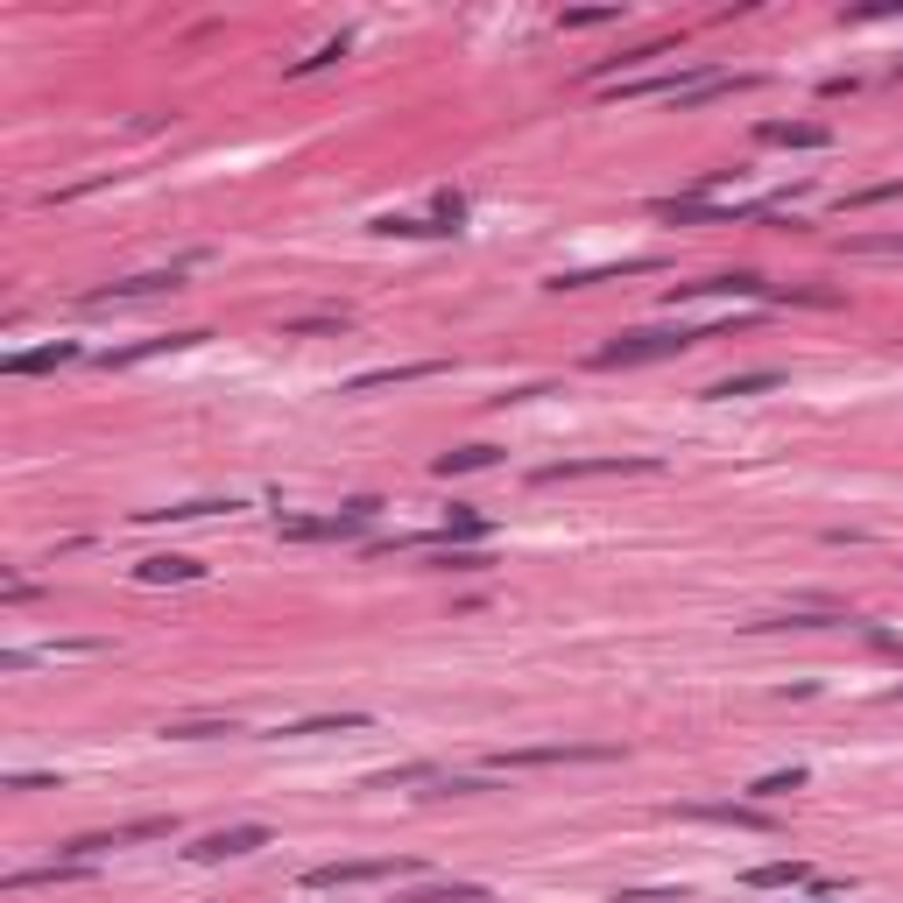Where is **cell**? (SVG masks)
Wrapping results in <instances>:
<instances>
[{
  "mask_svg": "<svg viewBox=\"0 0 903 903\" xmlns=\"http://www.w3.org/2000/svg\"><path fill=\"white\" fill-rule=\"evenodd\" d=\"M720 332L727 325H699V332H622L593 353V368H643V360H670V353H685L699 339H720Z\"/></svg>",
  "mask_w": 903,
  "mask_h": 903,
  "instance_id": "6da1fadb",
  "label": "cell"
},
{
  "mask_svg": "<svg viewBox=\"0 0 903 903\" xmlns=\"http://www.w3.org/2000/svg\"><path fill=\"white\" fill-rule=\"evenodd\" d=\"M374 509L381 502H346L339 515H283L276 536L283 544H318V536H353V530H368L374 523Z\"/></svg>",
  "mask_w": 903,
  "mask_h": 903,
  "instance_id": "7a4b0ae2",
  "label": "cell"
},
{
  "mask_svg": "<svg viewBox=\"0 0 903 903\" xmlns=\"http://www.w3.org/2000/svg\"><path fill=\"white\" fill-rule=\"evenodd\" d=\"M622 748H601V741H544V748H502L488 756V770H544V762H614Z\"/></svg>",
  "mask_w": 903,
  "mask_h": 903,
  "instance_id": "3957f363",
  "label": "cell"
},
{
  "mask_svg": "<svg viewBox=\"0 0 903 903\" xmlns=\"http://www.w3.org/2000/svg\"><path fill=\"white\" fill-rule=\"evenodd\" d=\"M184 268H191V261L148 268V276H127V283H100V290H85V311H100V304H134V297H163V290H184Z\"/></svg>",
  "mask_w": 903,
  "mask_h": 903,
  "instance_id": "277c9868",
  "label": "cell"
},
{
  "mask_svg": "<svg viewBox=\"0 0 903 903\" xmlns=\"http://www.w3.org/2000/svg\"><path fill=\"white\" fill-rule=\"evenodd\" d=\"M410 875V861H325V869L304 875V890H360V882H389Z\"/></svg>",
  "mask_w": 903,
  "mask_h": 903,
  "instance_id": "5b68a950",
  "label": "cell"
},
{
  "mask_svg": "<svg viewBox=\"0 0 903 903\" xmlns=\"http://www.w3.org/2000/svg\"><path fill=\"white\" fill-rule=\"evenodd\" d=\"M607 473H657V459H558V466H536V480H607Z\"/></svg>",
  "mask_w": 903,
  "mask_h": 903,
  "instance_id": "8992f818",
  "label": "cell"
},
{
  "mask_svg": "<svg viewBox=\"0 0 903 903\" xmlns=\"http://www.w3.org/2000/svg\"><path fill=\"white\" fill-rule=\"evenodd\" d=\"M255 848H268V825H226V833H205L198 848H191V861H240Z\"/></svg>",
  "mask_w": 903,
  "mask_h": 903,
  "instance_id": "52a82bcc",
  "label": "cell"
},
{
  "mask_svg": "<svg viewBox=\"0 0 903 903\" xmlns=\"http://www.w3.org/2000/svg\"><path fill=\"white\" fill-rule=\"evenodd\" d=\"M71 360H79V346L50 339V346H29V353H8L0 368H8V374H57V368H71Z\"/></svg>",
  "mask_w": 903,
  "mask_h": 903,
  "instance_id": "ba28073f",
  "label": "cell"
},
{
  "mask_svg": "<svg viewBox=\"0 0 903 903\" xmlns=\"http://www.w3.org/2000/svg\"><path fill=\"white\" fill-rule=\"evenodd\" d=\"M678 297H770L762 276H706V283H670V304Z\"/></svg>",
  "mask_w": 903,
  "mask_h": 903,
  "instance_id": "9c48e42d",
  "label": "cell"
},
{
  "mask_svg": "<svg viewBox=\"0 0 903 903\" xmlns=\"http://www.w3.org/2000/svg\"><path fill=\"white\" fill-rule=\"evenodd\" d=\"M438 374V360H410V368H374V374H353L346 381V396H381V389H396V381H431Z\"/></svg>",
  "mask_w": 903,
  "mask_h": 903,
  "instance_id": "30bf717a",
  "label": "cell"
},
{
  "mask_svg": "<svg viewBox=\"0 0 903 903\" xmlns=\"http://www.w3.org/2000/svg\"><path fill=\"white\" fill-rule=\"evenodd\" d=\"M134 579H142V586H198L205 565L198 558H142V565H134Z\"/></svg>",
  "mask_w": 903,
  "mask_h": 903,
  "instance_id": "8fae6325",
  "label": "cell"
},
{
  "mask_svg": "<svg viewBox=\"0 0 903 903\" xmlns=\"http://www.w3.org/2000/svg\"><path fill=\"white\" fill-rule=\"evenodd\" d=\"M756 134H762V142H777V148H825V142H833L819 121H762Z\"/></svg>",
  "mask_w": 903,
  "mask_h": 903,
  "instance_id": "7c38bea8",
  "label": "cell"
},
{
  "mask_svg": "<svg viewBox=\"0 0 903 903\" xmlns=\"http://www.w3.org/2000/svg\"><path fill=\"white\" fill-rule=\"evenodd\" d=\"M205 332H170V339H134V346H113V353H100V368H134V360H148V353H170V346H198Z\"/></svg>",
  "mask_w": 903,
  "mask_h": 903,
  "instance_id": "4fadbf2b",
  "label": "cell"
},
{
  "mask_svg": "<svg viewBox=\"0 0 903 903\" xmlns=\"http://www.w3.org/2000/svg\"><path fill=\"white\" fill-rule=\"evenodd\" d=\"M748 890H812V869L804 861H762V869H748Z\"/></svg>",
  "mask_w": 903,
  "mask_h": 903,
  "instance_id": "5bb4252c",
  "label": "cell"
},
{
  "mask_svg": "<svg viewBox=\"0 0 903 903\" xmlns=\"http://www.w3.org/2000/svg\"><path fill=\"white\" fill-rule=\"evenodd\" d=\"M79 875H92V861L64 854V861H50V869H14V875H8V890H35V882H79Z\"/></svg>",
  "mask_w": 903,
  "mask_h": 903,
  "instance_id": "9a60e30c",
  "label": "cell"
},
{
  "mask_svg": "<svg viewBox=\"0 0 903 903\" xmlns=\"http://www.w3.org/2000/svg\"><path fill=\"white\" fill-rule=\"evenodd\" d=\"M402 903H488L480 882H424V890H410Z\"/></svg>",
  "mask_w": 903,
  "mask_h": 903,
  "instance_id": "2e32d148",
  "label": "cell"
},
{
  "mask_svg": "<svg viewBox=\"0 0 903 903\" xmlns=\"http://www.w3.org/2000/svg\"><path fill=\"white\" fill-rule=\"evenodd\" d=\"M353 727H368V714H311V720H290L283 735H353Z\"/></svg>",
  "mask_w": 903,
  "mask_h": 903,
  "instance_id": "e0dca14e",
  "label": "cell"
},
{
  "mask_svg": "<svg viewBox=\"0 0 903 903\" xmlns=\"http://www.w3.org/2000/svg\"><path fill=\"white\" fill-rule=\"evenodd\" d=\"M762 389H777V368H756V374H727V381H714V389H706V396L735 402V396H762Z\"/></svg>",
  "mask_w": 903,
  "mask_h": 903,
  "instance_id": "ac0fdd59",
  "label": "cell"
},
{
  "mask_svg": "<svg viewBox=\"0 0 903 903\" xmlns=\"http://www.w3.org/2000/svg\"><path fill=\"white\" fill-rule=\"evenodd\" d=\"M480 466H494V445H459V452H445L438 459V480H452V473H480Z\"/></svg>",
  "mask_w": 903,
  "mask_h": 903,
  "instance_id": "d6986e66",
  "label": "cell"
},
{
  "mask_svg": "<svg viewBox=\"0 0 903 903\" xmlns=\"http://www.w3.org/2000/svg\"><path fill=\"white\" fill-rule=\"evenodd\" d=\"M163 735H170V741H213V735H240V727H234V720H170Z\"/></svg>",
  "mask_w": 903,
  "mask_h": 903,
  "instance_id": "ffe728a7",
  "label": "cell"
},
{
  "mask_svg": "<svg viewBox=\"0 0 903 903\" xmlns=\"http://www.w3.org/2000/svg\"><path fill=\"white\" fill-rule=\"evenodd\" d=\"M685 819H735V825H762L756 804H685Z\"/></svg>",
  "mask_w": 903,
  "mask_h": 903,
  "instance_id": "44dd1931",
  "label": "cell"
},
{
  "mask_svg": "<svg viewBox=\"0 0 903 903\" xmlns=\"http://www.w3.org/2000/svg\"><path fill=\"white\" fill-rule=\"evenodd\" d=\"M339 57H346V35H332V43H318L311 57H297V64H290V79H311V71H325V64H339Z\"/></svg>",
  "mask_w": 903,
  "mask_h": 903,
  "instance_id": "7402d4cb",
  "label": "cell"
},
{
  "mask_svg": "<svg viewBox=\"0 0 903 903\" xmlns=\"http://www.w3.org/2000/svg\"><path fill=\"white\" fill-rule=\"evenodd\" d=\"M346 332V318H290L283 325V339H339Z\"/></svg>",
  "mask_w": 903,
  "mask_h": 903,
  "instance_id": "603a6c76",
  "label": "cell"
},
{
  "mask_svg": "<svg viewBox=\"0 0 903 903\" xmlns=\"http://www.w3.org/2000/svg\"><path fill=\"white\" fill-rule=\"evenodd\" d=\"M798 783H804V770H770V777L748 783V798H783V791H798Z\"/></svg>",
  "mask_w": 903,
  "mask_h": 903,
  "instance_id": "cb8c5ba5",
  "label": "cell"
},
{
  "mask_svg": "<svg viewBox=\"0 0 903 903\" xmlns=\"http://www.w3.org/2000/svg\"><path fill=\"white\" fill-rule=\"evenodd\" d=\"M848 247H854V255H903V234H861Z\"/></svg>",
  "mask_w": 903,
  "mask_h": 903,
  "instance_id": "d4e9b609",
  "label": "cell"
},
{
  "mask_svg": "<svg viewBox=\"0 0 903 903\" xmlns=\"http://www.w3.org/2000/svg\"><path fill=\"white\" fill-rule=\"evenodd\" d=\"M622 8H579V14H565V29H601V22H614Z\"/></svg>",
  "mask_w": 903,
  "mask_h": 903,
  "instance_id": "484cf974",
  "label": "cell"
},
{
  "mask_svg": "<svg viewBox=\"0 0 903 903\" xmlns=\"http://www.w3.org/2000/svg\"><path fill=\"white\" fill-rule=\"evenodd\" d=\"M0 601H8V607H22V601H35V586H29V579H8V586H0Z\"/></svg>",
  "mask_w": 903,
  "mask_h": 903,
  "instance_id": "4316f807",
  "label": "cell"
},
{
  "mask_svg": "<svg viewBox=\"0 0 903 903\" xmlns=\"http://www.w3.org/2000/svg\"><path fill=\"white\" fill-rule=\"evenodd\" d=\"M804 903H833V890H825V882H819V890H812V896H804Z\"/></svg>",
  "mask_w": 903,
  "mask_h": 903,
  "instance_id": "83f0119b",
  "label": "cell"
}]
</instances>
